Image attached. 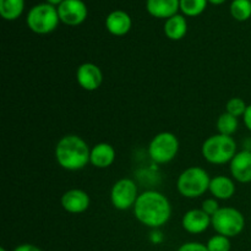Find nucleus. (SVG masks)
Returning a JSON list of instances; mask_svg holds the SVG:
<instances>
[{"label":"nucleus","mask_w":251,"mask_h":251,"mask_svg":"<svg viewBox=\"0 0 251 251\" xmlns=\"http://www.w3.org/2000/svg\"><path fill=\"white\" fill-rule=\"evenodd\" d=\"M134 213L140 223L150 228L166 225L172 216V206L163 194L154 190L142 193L134 206Z\"/></svg>","instance_id":"obj_1"},{"label":"nucleus","mask_w":251,"mask_h":251,"mask_svg":"<svg viewBox=\"0 0 251 251\" xmlns=\"http://www.w3.org/2000/svg\"><path fill=\"white\" fill-rule=\"evenodd\" d=\"M55 158L61 168L73 172L80 171L90 163L91 149L82 137L66 135L56 144Z\"/></svg>","instance_id":"obj_2"},{"label":"nucleus","mask_w":251,"mask_h":251,"mask_svg":"<svg viewBox=\"0 0 251 251\" xmlns=\"http://www.w3.org/2000/svg\"><path fill=\"white\" fill-rule=\"evenodd\" d=\"M202 156L211 164H226L234 158L237 152V142L232 136L217 134L210 136L202 144Z\"/></svg>","instance_id":"obj_3"},{"label":"nucleus","mask_w":251,"mask_h":251,"mask_svg":"<svg viewBox=\"0 0 251 251\" xmlns=\"http://www.w3.org/2000/svg\"><path fill=\"white\" fill-rule=\"evenodd\" d=\"M211 178L207 172L200 167H190L179 176L176 188L179 194L186 199L202 196L210 189Z\"/></svg>","instance_id":"obj_4"},{"label":"nucleus","mask_w":251,"mask_h":251,"mask_svg":"<svg viewBox=\"0 0 251 251\" xmlns=\"http://www.w3.org/2000/svg\"><path fill=\"white\" fill-rule=\"evenodd\" d=\"M27 26L32 32L38 34H48L58 27L59 14L58 7L43 2L34 5L27 14Z\"/></svg>","instance_id":"obj_5"},{"label":"nucleus","mask_w":251,"mask_h":251,"mask_svg":"<svg viewBox=\"0 0 251 251\" xmlns=\"http://www.w3.org/2000/svg\"><path fill=\"white\" fill-rule=\"evenodd\" d=\"M211 226L218 234L233 238L243 232L245 227V218L237 208L221 207L211 217Z\"/></svg>","instance_id":"obj_6"},{"label":"nucleus","mask_w":251,"mask_h":251,"mask_svg":"<svg viewBox=\"0 0 251 251\" xmlns=\"http://www.w3.org/2000/svg\"><path fill=\"white\" fill-rule=\"evenodd\" d=\"M179 151V140L173 132H159L151 140L149 156L154 163H169L176 158Z\"/></svg>","instance_id":"obj_7"},{"label":"nucleus","mask_w":251,"mask_h":251,"mask_svg":"<svg viewBox=\"0 0 251 251\" xmlns=\"http://www.w3.org/2000/svg\"><path fill=\"white\" fill-rule=\"evenodd\" d=\"M137 198V186L132 179L123 178L113 185L110 191V201L117 210L125 211L134 207Z\"/></svg>","instance_id":"obj_8"},{"label":"nucleus","mask_w":251,"mask_h":251,"mask_svg":"<svg viewBox=\"0 0 251 251\" xmlns=\"http://www.w3.org/2000/svg\"><path fill=\"white\" fill-rule=\"evenodd\" d=\"M59 19L68 26H78L86 20L87 6L82 0H64L58 6Z\"/></svg>","instance_id":"obj_9"},{"label":"nucleus","mask_w":251,"mask_h":251,"mask_svg":"<svg viewBox=\"0 0 251 251\" xmlns=\"http://www.w3.org/2000/svg\"><path fill=\"white\" fill-rule=\"evenodd\" d=\"M77 82L83 90L96 91L100 88L103 81L102 70L93 63H85L78 66L76 73Z\"/></svg>","instance_id":"obj_10"},{"label":"nucleus","mask_w":251,"mask_h":251,"mask_svg":"<svg viewBox=\"0 0 251 251\" xmlns=\"http://www.w3.org/2000/svg\"><path fill=\"white\" fill-rule=\"evenodd\" d=\"M90 196L81 189H71L61 196V206L66 212L82 213L90 207Z\"/></svg>","instance_id":"obj_11"},{"label":"nucleus","mask_w":251,"mask_h":251,"mask_svg":"<svg viewBox=\"0 0 251 251\" xmlns=\"http://www.w3.org/2000/svg\"><path fill=\"white\" fill-rule=\"evenodd\" d=\"M181 226L190 234H201L211 226V216L201 208L190 210L183 216Z\"/></svg>","instance_id":"obj_12"},{"label":"nucleus","mask_w":251,"mask_h":251,"mask_svg":"<svg viewBox=\"0 0 251 251\" xmlns=\"http://www.w3.org/2000/svg\"><path fill=\"white\" fill-rule=\"evenodd\" d=\"M230 174L239 183H250L251 181V152H238L234 158L230 161Z\"/></svg>","instance_id":"obj_13"},{"label":"nucleus","mask_w":251,"mask_h":251,"mask_svg":"<svg viewBox=\"0 0 251 251\" xmlns=\"http://www.w3.org/2000/svg\"><path fill=\"white\" fill-rule=\"evenodd\" d=\"M131 17L123 10L112 11L105 19V27L113 36H125L131 29Z\"/></svg>","instance_id":"obj_14"},{"label":"nucleus","mask_w":251,"mask_h":251,"mask_svg":"<svg viewBox=\"0 0 251 251\" xmlns=\"http://www.w3.org/2000/svg\"><path fill=\"white\" fill-rule=\"evenodd\" d=\"M146 9L151 16L168 20L178 14L180 0H147Z\"/></svg>","instance_id":"obj_15"},{"label":"nucleus","mask_w":251,"mask_h":251,"mask_svg":"<svg viewBox=\"0 0 251 251\" xmlns=\"http://www.w3.org/2000/svg\"><path fill=\"white\" fill-rule=\"evenodd\" d=\"M115 161V150L107 142H100L91 149L90 163L96 168H108Z\"/></svg>","instance_id":"obj_16"},{"label":"nucleus","mask_w":251,"mask_h":251,"mask_svg":"<svg viewBox=\"0 0 251 251\" xmlns=\"http://www.w3.org/2000/svg\"><path fill=\"white\" fill-rule=\"evenodd\" d=\"M210 193L217 200H229L235 194L234 181L226 176H218L211 179Z\"/></svg>","instance_id":"obj_17"},{"label":"nucleus","mask_w":251,"mask_h":251,"mask_svg":"<svg viewBox=\"0 0 251 251\" xmlns=\"http://www.w3.org/2000/svg\"><path fill=\"white\" fill-rule=\"evenodd\" d=\"M186 31H188V22L183 15L176 14L166 20L164 33L172 41H179V39L184 38Z\"/></svg>","instance_id":"obj_18"},{"label":"nucleus","mask_w":251,"mask_h":251,"mask_svg":"<svg viewBox=\"0 0 251 251\" xmlns=\"http://www.w3.org/2000/svg\"><path fill=\"white\" fill-rule=\"evenodd\" d=\"M25 9V0H0V15L7 21L19 19Z\"/></svg>","instance_id":"obj_19"},{"label":"nucleus","mask_w":251,"mask_h":251,"mask_svg":"<svg viewBox=\"0 0 251 251\" xmlns=\"http://www.w3.org/2000/svg\"><path fill=\"white\" fill-rule=\"evenodd\" d=\"M238 126H239L238 118L234 117V115L226 112L218 117L217 130L220 134L227 135V136H232V135L238 130Z\"/></svg>","instance_id":"obj_20"},{"label":"nucleus","mask_w":251,"mask_h":251,"mask_svg":"<svg viewBox=\"0 0 251 251\" xmlns=\"http://www.w3.org/2000/svg\"><path fill=\"white\" fill-rule=\"evenodd\" d=\"M230 15L237 21H247L251 17V0H233Z\"/></svg>","instance_id":"obj_21"},{"label":"nucleus","mask_w":251,"mask_h":251,"mask_svg":"<svg viewBox=\"0 0 251 251\" xmlns=\"http://www.w3.org/2000/svg\"><path fill=\"white\" fill-rule=\"evenodd\" d=\"M208 0H180V10L186 16H199L207 6Z\"/></svg>","instance_id":"obj_22"},{"label":"nucleus","mask_w":251,"mask_h":251,"mask_svg":"<svg viewBox=\"0 0 251 251\" xmlns=\"http://www.w3.org/2000/svg\"><path fill=\"white\" fill-rule=\"evenodd\" d=\"M208 251H230V240L225 235L216 234L206 244Z\"/></svg>","instance_id":"obj_23"},{"label":"nucleus","mask_w":251,"mask_h":251,"mask_svg":"<svg viewBox=\"0 0 251 251\" xmlns=\"http://www.w3.org/2000/svg\"><path fill=\"white\" fill-rule=\"evenodd\" d=\"M248 105L247 103H245L244 100H242V98H232V100H228L227 105H226V112L229 113V114L234 115V117L239 118V117H243L245 113V110H247Z\"/></svg>","instance_id":"obj_24"},{"label":"nucleus","mask_w":251,"mask_h":251,"mask_svg":"<svg viewBox=\"0 0 251 251\" xmlns=\"http://www.w3.org/2000/svg\"><path fill=\"white\" fill-rule=\"evenodd\" d=\"M220 208L221 207H220V205H218L217 199H207V200H205L202 202V207H201V210L205 211L208 216H211V217H212V216L215 215V213L217 212Z\"/></svg>","instance_id":"obj_25"},{"label":"nucleus","mask_w":251,"mask_h":251,"mask_svg":"<svg viewBox=\"0 0 251 251\" xmlns=\"http://www.w3.org/2000/svg\"><path fill=\"white\" fill-rule=\"evenodd\" d=\"M178 251H208V249L205 244H201V243H196V242H190L181 245V247L178 249Z\"/></svg>","instance_id":"obj_26"},{"label":"nucleus","mask_w":251,"mask_h":251,"mask_svg":"<svg viewBox=\"0 0 251 251\" xmlns=\"http://www.w3.org/2000/svg\"><path fill=\"white\" fill-rule=\"evenodd\" d=\"M12 251H42V250L39 249L38 247H36V245L27 244L26 243V244H21L19 245V247H16Z\"/></svg>","instance_id":"obj_27"},{"label":"nucleus","mask_w":251,"mask_h":251,"mask_svg":"<svg viewBox=\"0 0 251 251\" xmlns=\"http://www.w3.org/2000/svg\"><path fill=\"white\" fill-rule=\"evenodd\" d=\"M243 119H244L245 126L251 131V104L248 105L247 110H245L244 115H243Z\"/></svg>","instance_id":"obj_28"},{"label":"nucleus","mask_w":251,"mask_h":251,"mask_svg":"<svg viewBox=\"0 0 251 251\" xmlns=\"http://www.w3.org/2000/svg\"><path fill=\"white\" fill-rule=\"evenodd\" d=\"M64 0H47V2H48V4H50V5H54V6H55V5H60L61 2H63Z\"/></svg>","instance_id":"obj_29"},{"label":"nucleus","mask_w":251,"mask_h":251,"mask_svg":"<svg viewBox=\"0 0 251 251\" xmlns=\"http://www.w3.org/2000/svg\"><path fill=\"white\" fill-rule=\"evenodd\" d=\"M225 1L226 0H208V2H211V4H213V5H221V4H223Z\"/></svg>","instance_id":"obj_30"},{"label":"nucleus","mask_w":251,"mask_h":251,"mask_svg":"<svg viewBox=\"0 0 251 251\" xmlns=\"http://www.w3.org/2000/svg\"><path fill=\"white\" fill-rule=\"evenodd\" d=\"M0 251H7V250L5 249V248H0Z\"/></svg>","instance_id":"obj_31"},{"label":"nucleus","mask_w":251,"mask_h":251,"mask_svg":"<svg viewBox=\"0 0 251 251\" xmlns=\"http://www.w3.org/2000/svg\"><path fill=\"white\" fill-rule=\"evenodd\" d=\"M249 151H250V152H251V146H250V149H249Z\"/></svg>","instance_id":"obj_32"}]
</instances>
